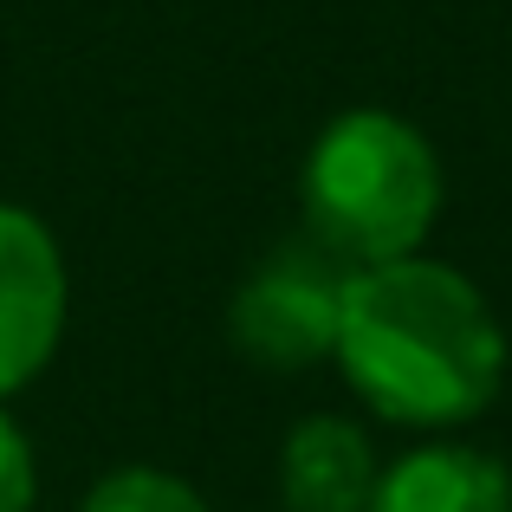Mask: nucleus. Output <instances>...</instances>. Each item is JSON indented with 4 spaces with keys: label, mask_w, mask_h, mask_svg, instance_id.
Listing matches in <instances>:
<instances>
[{
    "label": "nucleus",
    "mask_w": 512,
    "mask_h": 512,
    "mask_svg": "<svg viewBox=\"0 0 512 512\" xmlns=\"http://www.w3.org/2000/svg\"><path fill=\"white\" fill-rule=\"evenodd\" d=\"M331 363L383 422L461 428L500 396L506 331L467 273L409 253L350 273Z\"/></svg>",
    "instance_id": "1"
},
{
    "label": "nucleus",
    "mask_w": 512,
    "mask_h": 512,
    "mask_svg": "<svg viewBox=\"0 0 512 512\" xmlns=\"http://www.w3.org/2000/svg\"><path fill=\"white\" fill-rule=\"evenodd\" d=\"M305 234L350 273L422 253L441 214V163L396 111H344L318 130L299 175Z\"/></svg>",
    "instance_id": "2"
},
{
    "label": "nucleus",
    "mask_w": 512,
    "mask_h": 512,
    "mask_svg": "<svg viewBox=\"0 0 512 512\" xmlns=\"http://www.w3.org/2000/svg\"><path fill=\"white\" fill-rule=\"evenodd\" d=\"M350 266L331 260L312 234L273 247L227 305V344L260 370H312L338 350Z\"/></svg>",
    "instance_id": "3"
},
{
    "label": "nucleus",
    "mask_w": 512,
    "mask_h": 512,
    "mask_svg": "<svg viewBox=\"0 0 512 512\" xmlns=\"http://www.w3.org/2000/svg\"><path fill=\"white\" fill-rule=\"evenodd\" d=\"M65 338V260L39 214L0 201V396L26 389Z\"/></svg>",
    "instance_id": "4"
},
{
    "label": "nucleus",
    "mask_w": 512,
    "mask_h": 512,
    "mask_svg": "<svg viewBox=\"0 0 512 512\" xmlns=\"http://www.w3.org/2000/svg\"><path fill=\"white\" fill-rule=\"evenodd\" d=\"M370 435L350 415H305L279 448V500L286 512H363L376 493Z\"/></svg>",
    "instance_id": "5"
},
{
    "label": "nucleus",
    "mask_w": 512,
    "mask_h": 512,
    "mask_svg": "<svg viewBox=\"0 0 512 512\" xmlns=\"http://www.w3.org/2000/svg\"><path fill=\"white\" fill-rule=\"evenodd\" d=\"M363 512H512V474L480 448L428 441L376 474Z\"/></svg>",
    "instance_id": "6"
},
{
    "label": "nucleus",
    "mask_w": 512,
    "mask_h": 512,
    "mask_svg": "<svg viewBox=\"0 0 512 512\" xmlns=\"http://www.w3.org/2000/svg\"><path fill=\"white\" fill-rule=\"evenodd\" d=\"M78 512H208V500L163 467H117L78 500Z\"/></svg>",
    "instance_id": "7"
},
{
    "label": "nucleus",
    "mask_w": 512,
    "mask_h": 512,
    "mask_svg": "<svg viewBox=\"0 0 512 512\" xmlns=\"http://www.w3.org/2000/svg\"><path fill=\"white\" fill-rule=\"evenodd\" d=\"M33 500H39L33 441H26L20 422L0 409V512H33Z\"/></svg>",
    "instance_id": "8"
}]
</instances>
